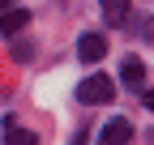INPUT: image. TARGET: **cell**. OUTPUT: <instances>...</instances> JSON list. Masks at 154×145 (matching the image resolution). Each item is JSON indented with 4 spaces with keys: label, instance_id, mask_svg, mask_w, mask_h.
<instances>
[{
    "label": "cell",
    "instance_id": "1",
    "mask_svg": "<svg viewBox=\"0 0 154 145\" xmlns=\"http://www.w3.org/2000/svg\"><path fill=\"white\" fill-rule=\"evenodd\" d=\"M116 98V85L107 72H90V77L77 85V102H90V107H99V102H111Z\"/></svg>",
    "mask_w": 154,
    "mask_h": 145
},
{
    "label": "cell",
    "instance_id": "2",
    "mask_svg": "<svg viewBox=\"0 0 154 145\" xmlns=\"http://www.w3.org/2000/svg\"><path fill=\"white\" fill-rule=\"evenodd\" d=\"M133 141V124L128 120H107L103 132H99V145H128Z\"/></svg>",
    "mask_w": 154,
    "mask_h": 145
},
{
    "label": "cell",
    "instance_id": "3",
    "mask_svg": "<svg viewBox=\"0 0 154 145\" xmlns=\"http://www.w3.org/2000/svg\"><path fill=\"white\" fill-rule=\"evenodd\" d=\"M77 56H82L86 64H99L107 56V39L103 34H82V43H77Z\"/></svg>",
    "mask_w": 154,
    "mask_h": 145
},
{
    "label": "cell",
    "instance_id": "4",
    "mask_svg": "<svg viewBox=\"0 0 154 145\" xmlns=\"http://www.w3.org/2000/svg\"><path fill=\"white\" fill-rule=\"evenodd\" d=\"M26 22H30L26 9H5V13H0V34H5V39H13V34L26 30Z\"/></svg>",
    "mask_w": 154,
    "mask_h": 145
},
{
    "label": "cell",
    "instance_id": "5",
    "mask_svg": "<svg viewBox=\"0 0 154 145\" xmlns=\"http://www.w3.org/2000/svg\"><path fill=\"white\" fill-rule=\"evenodd\" d=\"M5 145H38V137L30 128H17L13 115H5Z\"/></svg>",
    "mask_w": 154,
    "mask_h": 145
},
{
    "label": "cell",
    "instance_id": "6",
    "mask_svg": "<svg viewBox=\"0 0 154 145\" xmlns=\"http://www.w3.org/2000/svg\"><path fill=\"white\" fill-rule=\"evenodd\" d=\"M120 77H124V85H133V90H141V85H146V64H141V60H124V68H120Z\"/></svg>",
    "mask_w": 154,
    "mask_h": 145
},
{
    "label": "cell",
    "instance_id": "7",
    "mask_svg": "<svg viewBox=\"0 0 154 145\" xmlns=\"http://www.w3.org/2000/svg\"><path fill=\"white\" fill-rule=\"evenodd\" d=\"M99 4H103V17H107L111 26H120L124 17H128V0H99Z\"/></svg>",
    "mask_w": 154,
    "mask_h": 145
},
{
    "label": "cell",
    "instance_id": "8",
    "mask_svg": "<svg viewBox=\"0 0 154 145\" xmlns=\"http://www.w3.org/2000/svg\"><path fill=\"white\" fill-rule=\"evenodd\" d=\"M30 56H34V47H30L26 39H17V43H13V60H22V64H26Z\"/></svg>",
    "mask_w": 154,
    "mask_h": 145
},
{
    "label": "cell",
    "instance_id": "9",
    "mask_svg": "<svg viewBox=\"0 0 154 145\" xmlns=\"http://www.w3.org/2000/svg\"><path fill=\"white\" fill-rule=\"evenodd\" d=\"M9 4H13V0H0V9H9Z\"/></svg>",
    "mask_w": 154,
    "mask_h": 145
}]
</instances>
